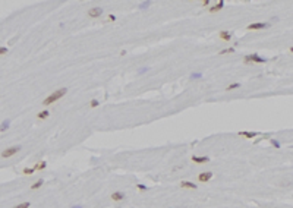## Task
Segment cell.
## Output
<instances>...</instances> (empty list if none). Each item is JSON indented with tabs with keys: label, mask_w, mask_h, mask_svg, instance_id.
I'll return each instance as SVG.
<instances>
[{
	"label": "cell",
	"mask_w": 293,
	"mask_h": 208,
	"mask_svg": "<svg viewBox=\"0 0 293 208\" xmlns=\"http://www.w3.org/2000/svg\"><path fill=\"white\" fill-rule=\"evenodd\" d=\"M43 185H44V180H43V179H38V180H35L32 185L30 186V189H31V191H37V189H40Z\"/></svg>",
	"instance_id": "4fadbf2b"
},
{
	"label": "cell",
	"mask_w": 293,
	"mask_h": 208,
	"mask_svg": "<svg viewBox=\"0 0 293 208\" xmlns=\"http://www.w3.org/2000/svg\"><path fill=\"white\" fill-rule=\"evenodd\" d=\"M240 88V82H233V84H230V85H227L226 87V90L224 91H235V90H239Z\"/></svg>",
	"instance_id": "9a60e30c"
},
{
	"label": "cell",
	"mask_w": 293,
	"mask_h": 208,
	"mask_svg": "<svg viewBox=\"0 0 293 208\" xmlns=\"http://www.w3.org/2000/svg\"><path fill=\"white\" fill-rule=\"evenodd\" d=\"M9 125H10V122H9V120L3 122V123L0 125V132H5V130H7V129H9Z\"/></svg>",
	"instance_id": "ffe728a7"
},
{
	"label": "cell",
	"mask_w": 293,
	"mask_h": 208,
	"mask_svg": "<svg viewBox=\"0 0 293 208\" xmlns=\"http://www.w3.org/2000/svg\"><path fill=\"white\" fill-rule=\"evenodd\" d=\"M190 161H194L195 164H207L210 161V157H207V155H192L190 157Z\"/></svg>",
	"instance_id": "52a82bcc"
},
{
	"label": "cell",
	"mask_w": 293,
	"mask_h": 208,
	"mask_svg": "<svg viewBox=\"0 0 293 208\" xmlns=\"http://www.w3.org/2000/svg\"><path fill=\"white\" fill-rule=\"evenodd\" d=\"M68 94V88L65 87V88H59V90H54L53 92H50L46 98L41 101V104L44 106V107H48V106H52V104H54V103H57L59 100H62L63 97H65Z\"/></svg>",
	"instance_id": "6da1fadb"
},
{
	"label": "cell",
	"mask_w": 293,
	"mask_h": 208,
	"mask_svg": "<svg viewBox=\"0 0 293 208\" xmlns=\"http://www.w3.org/2000/svg\"><path fill=\"white\" fill-rule=\"evenodd\" d=\"M259 133L258 132H251V130H242V132H237V136L240 138H246V139H252V138H255L258 136Z\"/></svg>",
	"instance_id": "9c48e42d"
},
{
	"label": "cell",
	"mask_w": 293,
	"mask_h": 208,
	"mask_svg": "<svg viewBox=\"0 0 293 208\" xmlns=\"http://www.w3.org/2000/svg\"><path fill=\"white\" fill-rule=\"evenodd\" d=\"M230 53H235V47H227L224 50H221L219 53V56H224V54H230Z\"/></svg>",
	"instance_id": "ac0fdd59"
},
{
	"label": "cell",
	"mask_w": 293,
	"mask_h": 208,
	"mask_svg": "<svg viewBox=\"0 0 293 208\" xmlns=\"http://www.w3.org/2000/svg\"><path fill=\"white\" fill-rule=\"evenodd\" d=\"M70 208H82V205H73V207H70Z\"/></svg>",
	"instance_id": "f546056e"
},
{
	"label": "cell",
	"mask_w": 293,
	"mask_h": 208,
	"mask_svg": "<svg viewBox=\"0 0 293 208\" xmlns=\"http://www.w3.org/2000/svg\"><path fill=\"white\" fill-rule=\"evenodd\" d=\"M19 150H21V146H19V145H15V146H9V148H6V150H3V151H2V154H0V157H2V158H10V157L16 155V154L19 152Z\"/></svg>",
	"instance_id": "3957f363"
},
{
	"label": "cell",
	"mask_w": 293,
	"mask_h": 208,
	"mask_svg": "<svg viewBox=\"0 0 293 208\" xmlns=\"http://www.w3.org/2000/svg\"><path fill=\"white\" fill-rule=\"evenodd\" d=\"M210 3H211L210 0H202V2H201V6H204V7H210Z\"/></svg>",
	"instance_id": "484cf974"
},
{
	"label": "cell",
	"mask_w": 293,
	"mask_h": 208,
	"mask_svg": "<svg viewBox=\"0 0 293 208\" xmlns=\"http://www.w3.org/2000/svg\"><path fill=\"white\" fill-rule=\"evenodd\" d=\"M180 188H182V189L196 191V189H198V185H195V183H194V182H190V180H182V182H180Z\"/></svg>",
	"instance_id": "30bf717a"
},
{
	"label": "cell",
	"mask_w": 293,
	"mask_h": 208,
	"mask_svg": "<svg viewBox=\"0 0 293 208\" xmlns=\"http://www.w3.org/2000/svg\"><path fill=\"white\" fill-rule=\"evenodd\" d=\"M219 38L223 40V41H226V43H229V41L233 38V34L229 32V31H220V32H219Z\"/></svg>",
	"instance_id": "7c38bea8"
},
{
	"label": "cell",
	"mask_w": 293,
	"mask_h": 208,
	"mask_svg": "<svg viewBox=\"0 0 293 208\" xmlns=\"http://www.w3.org/2000/svg\"><path fill=\"white\" fill-rule=\"evenodd\" d=\"M150 6H151V2L148 0V2H141V3H139V6H138V7H139V9H148Z\"/></svg>",
	"instance_id": "7402d4cb"
},
{
	"label": "cell",
	"mask_w": 293,
	"mask_h": 208,
	"mask_svg": "<svg viewBox=\"0 0 293 208\" xmlns=\"http://www.w3.org/2000/svg\"><path fill=\"white\" fill-rule=\"evenodd\" d=\"M125 198H126V195H125V192H122V191H116V192H113V193L110 195V199H111L113 202H122Z\"/></svg>",
	"instance_id": "ba28073f"
},
{
	"label": "cell",
	"mask_w": 293,
	"mask_h": 208,
	"mask_svg": "<svg viewBox=\"0 0 293 208\" xmlns=\"http://www.w3.org/2000/svg\"><path fill=\"white\" fill-rule=\"evenodd\" d=\"M106 21H107V22H114V21H116V16H114V15H109Z\"/></svg>",
	"instance_id": "83f0119b"
},
{
	"label": "cell",
	"mask_w": 293,
	"mask_h": 208,
	"mask_svg": "<svg viewBox=\"0 0 293 208\" xmlns=\"http://www.w3.org/2000/svg\"><path fill=\"white\" fill-rule=\"evenodd\" d=\"M267 62V59L261 57L259 54L257 53H253V54H246L243 57V63L245 65H249V63H265Z\"/></svg>",
	"instance_id": "7a4b0ae2"
},
{
	"label": "cell",
	"mask_w": 293,
	"mask_h": 208,
	"mask_svg": "<svg viewBox=\"0 0 293 208\" xmlns=\"http://www.w3.org/2000/svg\"><path fill=\"white\" fill-rule=\"evenodd\" d=\"M271 145H273V146H276L277 150L280 148V146H282V145H280V142H278L277 139H273V138H271Z\"/></svg>",
	"instance_id": "cb8c5ba5"
},
{
	"label": "cell",
	"mask_w": 293,
	"mask_h": 208,
	"mask_svg": "<svg viewBox=\"0 0 293 208\" xmlns=\"http://www.w3.org/2000/svg\"><path fill=\"white\" fill-rule=\"evenodd\" d=\"M290 51H292V53H293V47H290Z\"/></svg>",
	"instance_id": "4dcf8cb0"
},
{
	"label": "cell",
	"mask_w": 293,
	"mask_h": 208,
	"mask_svg": "<svg viewBox=\"0 0 293 208\" xmlns=\"http://www.w3.org/2000/svg\"><path fill=\"white\" fill-rule=\"evenodd\" d=\"M136 188H138V191H141V192H144V191H147V189H148V188H147V185H142V183H138Z\"/></svg>",
	"instance_id": "603a6c76"
},
{
	"label": "cell",
	"mask_w": 293,
	"mask_h": 208,
	"mask_svg": "<svg viewBox=\"0 0 293 208\" xmlns=\"http://www.w3.org/2000/svg\"><path fill=\"white\" fill-rule=\"evenodd\" d=\"M213 176H214L213 172H201V173L198 175V182L207 183V182H210V180L213 179Z\"/></svg>",
	"instance_id": "8992f818"
},
{
	"label": "cell",
	"mask_w": 293,
	"mask_h": 208,
	"mask_svg": "<svg viewBox=\"0 0 293 208\" xmlns=\"http://www.w3.org/2000/svg\"><path fill=\"white\" fill-rule=\"evenodd\" d=\"M31 207V202H22V204H18V205H15V207H12V208H30Z\"/></svg>",
	"instance_id": "44dd1931"
},
{
	"label": "cell",
	"mask_w": 293,
	"mask_h": 208,
	"mask_svg": "<svg viewBox=\"0 0 293 208\" xmlns=\"http://www.w3.org/2000/svg\"><path fill=\"white\" fill-rule=\"evenodd\" d=\"M7 51H9V50H7V47H0V56H5Z\"/></svg>",
	"instance_id": "d4e9b609"
},
{
	"label": "cell",
	"mask_w": 293,
	"mask_h": 208,
	"mask_svg": "<svg viewBox=\"0 0 293 208\" xmlns=\"http://www.w3.org/2000/svg\"><path fill=\"white\" fill-rule=\"evenodd\" d=\"M88 106H90V108H97V107L100 106V101H98L97 98H93V100L90 101V104H88Z\"/></svg>",
	"instance_id": "d6986e66"
},
{
	"label": "cell",
	"mask_w": 293,
	"mask_h": 208,
	"mask_svg": "<svg viewBox=\"0 0 293 208\" xmlns=\"http://www.w3.org/2000/svg\"><path fill=\"white\" fill-rule=\"evenodd\" d=\"M190 78H192V79H198V78H202V73H192V75H190Z\"/></svg>",
	"instance_id": "4316f807"
},
{
	"label": "cell",
	"mask_w": 293,
	"mask_h": 208,
	"mask_svg": "<svg viewBox=\"0 0 293 208\" xmlns=\"http://www.w3.org/2000/svg\"><path fill=\"white\" fill-rule=\"evenodd\" d=\"M46 167H47V163H46V161H38V163L34 166V169H35V170H38V172H41V170H44Z\"/></svg>",
	"instance_id": "e0dca14e"
},
{
	"label": "cell",
	"mask_w": 293,
	"mask_h": 208,
	"mask_svg": "<svg viewBox=\"0 0 293 208\" xmlns=\"http://www.w3.org/2000/svg\"><path fill=\"white\" fill-rule=\"evenodd\" d=\"M103 13H104L103 7H98V6H94V7H91V9H88V18H91V19H97V18H100Z\"/></svg>",
	"instance_id": "5b68a950"
},
{
	"label": "cell",
	"mask_w": 293,
	"mask_h": 208,
	"mask_svg": "<svg viewBox=\"0 0 293 208\" xmlns=\"http://www.w3.org/2000/svg\"><path fill=\"white\" fill-rule=\"evenodd\" d=\"M35 172H37V170H35L34 167H31V169H30V167H25V169L22 170V175H25V176H31V175H34Z\"/></svg>",
	"instance_id": "2e32d148"
},
{
	"label": "cell",
	"mask_w": 293,
	"mask_h": 208,
	"mask_svg": "<svg viewBox=\"0 0 293 208\" xmlns=\"http://www.w3.org/2000/svg\"><path fill=\"white\" fill-rule=\"evenodd\" d=\"M148 69H150V68H142L141 70H139V73H145V72H148Z\"/></svg>",
	"instance_id": "f1b7e54d"
},
{
	"label": "cell",
	"mask_w": 293,
	"mask_h": 208,
	"mask_svg": "<svg viewBox=\"0 0 293 208\" xmlns=\"http://www.w3.org/2000/svg\"><path fill=\"white\" fill-rule=\"evenodd\" d=\"M37 117L40 119V120H46V119H48V117H50V110H41V112L37 114Z\"/></svg>",
	"instance_id": "5bb4252c"
},
{
	"label": "cell",
	"mask_w": 293,
	"mask_h": 208,
	"mask_svg": "<svg viewBox=\"0 0 293 208\" xmlns=\"http://www.w3.org/2000/svg\"><path fill=\"white\" fill-rule=\"evenodd\" d=\"M270 27H271L270 22H253V23H249L246 28L249 31H259V29H267Z\"/></svg>",
	"instance_id": "277c9868"
},
{
	"label": "cell",
	"mask_w": 293,
	"mask_h": 208,
	"mask_svg": "<svg viewBox=\"0 0 293 208\" xmlns=\"http://www.w3.org/2000/svg\"><path fill=\"white\" fill-rule=\"evenodd\" d=\"M223 7H224V0H219L217 5L208 7V12H210V13H217V12H220Z\"/></svg>",
	"instance_id": "8fae6325"
}]
</instances>
